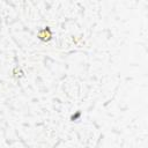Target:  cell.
I'll use <instances>...</instances> for the list:
<instances>
[{
  "label": "cell",
  "instance_id": "6da1fadb",
  "mask_svg": "<svg viewBox=\"0 0 148 148\" xmlns=\"http://www.w3.org/2000/svg\"><path fill=\"white\" fill-rule=\"evenodd\" d=\"M38 37L40 39H43V40H49L52 37V34H51V31H50L49 28H45V29H43V30H40L38 32Z\"/></svg>",
  "mask_w": 148,
  "mask_h": 148
}]
</instances>
